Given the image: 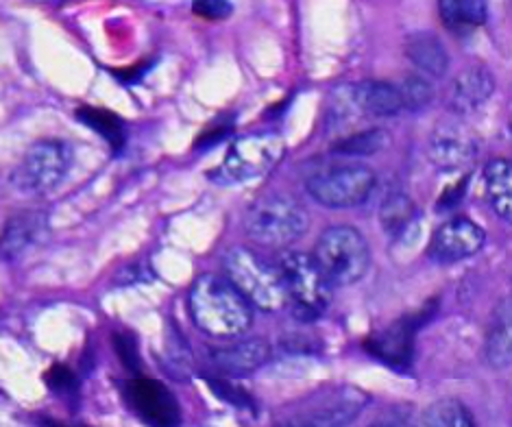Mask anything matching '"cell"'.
Here are the masks:
<instances>
[{
	"mask_svg": "<svg viewBox=\"0 0 512 427\" xmlns=\"http://www.w3.org/2000/svg\"><path fill=\"white\" fill-rule=\"evenodd\" d=\"M369 427H406V425L401 421H395V419H382V421L371 423Z\"/></svg>",
	"mask_w": 512,
	"mask_h": 427,
	"instance_id": "4dcf8cb0",
	"label": "cell"
},
{
	"mask_svg": "<svg viewBox=\"0 0 512 427\" xmlns=\"http://www.w3.org/2000/svg\"><path fill=\"white\" fill-rule=\"evenodd\" d=\"M207 384H210L212 393L225 399L227 404L236 406V408H253V397L249 393H245L242 388L229 384L227 380H214V377H207Z\"/></svg>",
	"mask_w": 512,
	"mask_h": 427,
	"instance_id": "83f0119b",
	"label": "cell"
},
{
	"mask_svg": "<svg viewBox=\"0 0 512 427\" xmlns=\"http://www.w3.org/2000/svg\"><path fill=\"white\" fill-rule=\"evenodd\" d=\"M75 153L64 140H42L33 144L11 175V183L29 197L53 192L70 173Z\"/></svg>",
	"mask_w": 512,
	"mask_h": 427,
	"instance_id": "ba28073f",
	"label": "cell"
},
{
	"mask_svg": "<svg viewBox=\"0 0 512 427\" xmlns=\"http://www.w3.org/2000/svg\"><path fill=\"white\" fill-rule=\"evenodd\" d=\"M478 153L473 133L458 120L441 122L430 136V157L443 170H456L473 162Z\"/></svg>",
	"mask_w": 512,
	"mask_h": 427,
	"instance_id": "7c38bea8",
	"label": "cell"
},
{
	"mask_svg": "<svg viewBox=\"0 0 512 427\" xmlns=\"http://www.w3.org/2000/svg\"><path fill=\"white\" fill-rule=\"evenodd\" d=\"M406 55L419 70L432 77H443L449 68V55L443 42L432 33H414L406 40Z\"/></svg>",
	"mask_w": 512,
	"mask_h": 427,
	"instance_id": "ffe728a7",
	"label": "cell"
},
{
	"mask_svg": "<svg viewBox=\"0 0 512 427\" xmlns=\"http://www.w3.org/2000/svg\"><path fill=\"white\" fill-rule=\"evenodd\" d=\"M484 356L493 369L512 364V295L499 299L491 310L484 334Z\"/></svg>",
	"mask_w": 512,
	"mask_h": 427,
	"instance_id": "5bb4252c",
	"label": "cell"
},
{
	"mask_svg": "<svg viewBox=\"0 0 512 427\" xmlns=\"http://www.w3.org/2000/svg\"><path fill=\"white\" fill-rule=\"evenodd\" d=\"M223 271L253 308L275 312L290 303L282 271L266 262L260 253L245 247L229 249L223 258Z\"/></svg>",
	"mask_w": 512,
	"mask_h": 427,
	"instance_id": "3957f363",
	"label": "cell"
},
{
	"mask_svg": "<svg viewBox=\"0 0 512 427\" xmlns=\"http://www.w3.org/2000/svg\"><path fill=\"white\" fill-rule=\"evenodd\" d=\"M286 144L277 133H255L229 146L223 164L216 168L214 177L223 183H245L260 179L282 162Z\"/></svg>",
	"mask_w": 512,
	"mask_h": 427,
	"instance_id": "9c48e42d",
	"label": "cell"
},
{
	"mask_svg": "<svg viewBox=\"0 0 512 427\" xmlns=\"http://www.w3.org/2000/svg\"><path fill=\"white\" fill-rule=\"evenodd\" d=\"M484 190L493 212L512 225V160L495 157L486 164Z\"/></svg>",
	"mask_w": 512,
	"mask_h": 427,
	"instance_id": "ac0fdd59",
	"label": "cell"
},
{
	"mask_svg": "<svg viewBox=\"0 0 512 427\" xmlns=\"http://www.w3.org/2000/svg\"><path fill=\"white\" fill-rule=\"evenodd\" d=\"M192 11L203 20H225L231 16L229 0H194Z\"/></svg>",
	"mask_w": 512,
	"mask_h": 427,
	"instance_id": "f546056e",
	"label": "cell"
},
{
	"mask_svg": "<svg viewBox=\"0 0 512 427\" xmlns=\"http://www.w3.org/2000/svg\"><path fill=\"white\" fill-rule=\"evenodd\" d=\"M310 216L295 197L268 194L255 201L245 216V234L268 249H284L308 231Z\"/></svg>",
	"mask_w": 512,
	"mask_h": 427,
	"instance_id": "7a4b0ae2",
	"label": "cell"
},
{
	"mask_svg": "<svg viewBox=\"0 0 512 427\" xmlns=\"http://www.w3.org/2000/svg\"><path fill=\"white\" fill-rule=\"evenodd\" d=\"M77 118L81 122H85V125H88L92 131L99 133V136H103L109 144L114 146V149H120V146L125 144L123 120L114 116L112 112H107V109L81 107L77 112Z\"/></svg>",
	"mask_w": 512,
	"mask_h": 427,
	"instance_id": "cb8c5ba5",
	"label": "cell"
},
{
	"mask_svg": "<svg viewBox=\"0 0 512 427\" xmlns=\"http://www.w3.org/2000/svg\"><path fill=\"white\" fill-rule=\"evenodd\" d=\"M399 88H401V94H404L406 109H412V112H419V109L428 105L434 96L430 81H425L423 77H417V75L408 77L399 85Z\"/></svg>",
	"mask_w": 512,
	"mask_h": 427,
	"instance_id": "484cf974",
	"label": "cell"
},
{
	"mask_svg": "<svg viewBox=\"0 0 512 427\" xmlns=\"http://www.w3.org/2000/svg\"><path fill=\"white\" fill-rule=\"evenodd\" d=\"M414 332H417V325L410 319H404L386 327L384 332L371 336L364 343V347L382 362L397 366V369H406V366H410L414 353Z\"/></svg>",
	"mask_w": 512,
	"mask_h": 427,
	"instance_id": "2e32d148",
	"label": "cell"
},
{
	"mask_svg": "<svg viewBox=\"0 0 512 427\" xmlns=\"http://www.w3.org/2000/svg\"><path fill=\"white\" fill-rule=\"evenodd\" d=\"M123 399L129 410L149 427H179L181 408L177 397L162 382L136 377L123 386Z\"/></svg>",
	"mask_w": 512,
	"mask_h": 427,
	"instance_id": "30bf717a",
	"label": "cell"
},
{
	"mask_svg": "<svg viewBox=\"0 0 512 427\" xmlns=\"http://www.w3.org/2000/svg\"><path fill=\"white\" fill-rule=\"evenodd\" d=\"M367 404L369 395L353 386L323 388L286 408L273 427H349Z\"/></svg>",
	"mask_w": 512,
	"mask_h": 427,
	"instance_id": "277c9868",
	"label": "cell"
},
{
	"mask_svg": "<svg viewBox=\"0 0 512 427\" xmlns=\"http://www.w3.org/2000/svg\"><path fill=\"white\" fill-rule=\"evenodd\" d=\"M114 345L118 351V358L123 360L129 371H140V353H138V340H133L129 334H114Z\"/></svg>",
	"mask_w": 512,
	"mask_h": 427,
	"instance_id": "f1b7e54d",
	"label": "cell"
},
{
	"mask_svg": "<svg viewBox=\"0 0 512 427\" xmlns=\"http://www.w3.org/2000/svg\"><path fill=\"white\" fill-rule=\"evenodd\" d=\"M40 427H83V425H66V423H62V421L44 419V421H40Z\"/></svg>",
	"mask_w": 512,
	"mask_h": 427,
	"instance_id": "1f68e13d",
	"label": "cell"
},
{
	"mask_svg": "<svg viewBox=\"0 0 512 427\" xmlns=\"http://www.w3.org/2000/svg\"><path fill=\"white\" fill-rule=\"evenodd\" d=\"M438 14L447 29L465 33L482 27L489 16V5L486 0H438Z\"/></svg>",
	"mask_w": 512,
	"mask_h": 427,
	"instance_id": "44dd1931",
	"label": "cell"
},
{
	"mask_svg": "<svg viewBox=\"0 0 512 427\" xmlns=\"http://www.w3.org/2000/svg\"><path fill=\"white\" fill-rule=\"evenodd\" d=\"M388 144H390V133L386 129H367L336 142L332 146V153L345 155V157H369L384 151Z\"/></svg>",
	"mask_w": 512,
	"mask_h": 427,
	"instance_id": "603a6c76",
	"label": "cell"
},
{
	"mask_svg": "<svg viewBox=\"0 0 512 427\" xmlns=\"http://www.w3.org/2000/svg\"><path fill=\"white\" fill-rule=\"evenodd\" d=\"M312 255L332 286H351L360 282L371 266L367 238L349 225L325 229L321 238L316 240Z\"/></svg>",
	"mask_w": 512,
	"mask_h": 427,
	"instance_id": "5b68a950",
	"label": "cell"
},
{
	"mask_svg": "<svg viewBox=\"0 0 512 427\" xmlns=\"http://www.w3.org/2000/svg\"><path fill=\"white\" fill-rule=\"evenodd\" d=\"M46 231V218L38 212H24L9 218L3 231V255L5 260H16L31 249Z\"/></svg>",
	"mask_w": 512,
	"mask_h": 427,
	"instance_id": "d6986e66",
	"label": "cell"
},
{
	"mask_svg": "<svg viewBox=\"0 0 512 427\" xmlns=\"http://www.w3.org/2000/svg\"><path fill=\"white\" fill-rule=\"evenodd\" d=\"M377 177L367 164L332 162L316 166L306 175L310 197L332 210L356 207L371 197Z\"/></svg>",
	"mask_w": 512,
	"mask_h": 427,
	"instance_id": "8992f818",
	"label": "cell"
},
{
	"mask_svg": "<svg viewBox=\"0 0 512 427\" xmlns=\"http://www.w3.org/2000/svg\"><path fill=\"white\" fill-rule=\"evenodd\" d=\"M279 271H282L288 301L292 312L299 321H314L329 308L332 301V282L314 255L301 251H286L279 258Z\"/></svg>",
	"mask_w": 512,
	"mask_h": 427,
	"instance_id": "52a82bcc",
	"label": "cell"
},
{
	"mask_svg": "<svg viewBox=\"0 0 512 427\" xmlns=\"http://www.w3.org/2000/svg\"><path fill=\"white\" fill-rule=\"evenodd\" d=\"M188 308L194 325L212 338H236L253 323V305L223 275H201L190 288Z\"/></svg>",
	"mask_w": 512,
	"mask_h": 427,
	"instance_id": "6da1fadb",
	"label": "cell"
},
{
	"mask_svg": "<svg viewBox=\"0 0 512 427\" xmlns=\"http://www.w3.org/2000/svg\"><path fill=\"white\" fill-rule=\"evenodd\" d=\"M495 90V81L491 77V72L482 68V66H473L467 68L465 72H460L454 81V88H451V107L458 114H467L480 109L486 101L491 99V94Z\"/></svg>",
	"mask_w": 512,
	"mask_h": 427,
	"instance_id": "e0dca14e",
	"label": "cell"
},
{
	"mask_svg": "<svg viewBox=\"0 0 512 427\" xmlns=\"http://www.w3.org/2000/svg\"><path fill=\"white\" fill-rule=\"evenodd\" d=\"M414 210H417V207H414L408 194L404 192L388 194L380 207V223L386 229V234L390 236L401 234V231H404L414 218Z\"/></svg>",
	"mask_w": 512,
	"mask_h": 427,
	"instance_id": "d4e9b609",
	"label": "cell"
},
{
	"mask_svg": "<svg viewBox=\"0 0 512 427\" xmlns=\"http://www.w3.org/2000/svg\"><path fill=\"white\" fill-rule=\"evenodd\" d=\"M271 358V347L262 338H242L225 347H216L210 353V360L221 373L227 375H249Z\"/></svg>",
	"mask_w": 512,
	"mask_h": 427,
	"instance_id": "4fadbf2b",
	"label": "cell"
},
{
	"mask_svg": "<svg viewBox=\"0 0 512 427\" xmlns=\"http://www.w3.org/2000/svg\"><path fill=\"white\" fill-rule=\"evenodd\" d=\"M347 94L356 109L375 118L397 116L406 109L401 88L386 81H362L351 85Z\"/></svg>",
	"mask_w": 512,
	"mask_h": 427,
	"instance_id": "9a60e30c",
	"label": "cell"
},
{
	"mask_svg": "<svg viewBox=\"0 0 512 427\" xmlns=\"http://www.w3.org/2000/svg\"><path fill=\"white\" fill-rule=\"evenodd\" d=\"M46 384L53 393L62 395L64 399H77L79 397V380L77 375L72 373L68 366L55 364L51 371L46 373Z\"/></svg>",
	"mask_w": 512,
	"mask_h": 427,
	"instance_id": "4316f807",
	"label": "cell"
},
{
	"mask_svg": "<svg viewBox=\"0 0 512 427\" xmlns=\"http://www.w3.org/2000/svg\"><path fill=\"white\" fill-rule=\"evenodd\" d=\"M414 427H475V421L458 399H441L419 414Z\"/></svg>",
	"mask_w": 512,
	"mask_h": 427,
	"instance_id": "7402d4cb",
	"label": "cell"
},
{
	"mask_svg": "<svg viewBox=\"0 0 512 427\" xmlns=\"http://www.w3.org/2000/svg\"><path fill=\"white\" fill-rule=\"evenodd\" d=\"M484 229L467 216L451 218L430 240V258L438 264H456L473 258L484 247Z\"/></svg>",
	"mask_w": 512,
	"mask_h": 427,
	"instance_id": "8fae6325",
	"label": "cell"
}]
</instances>
